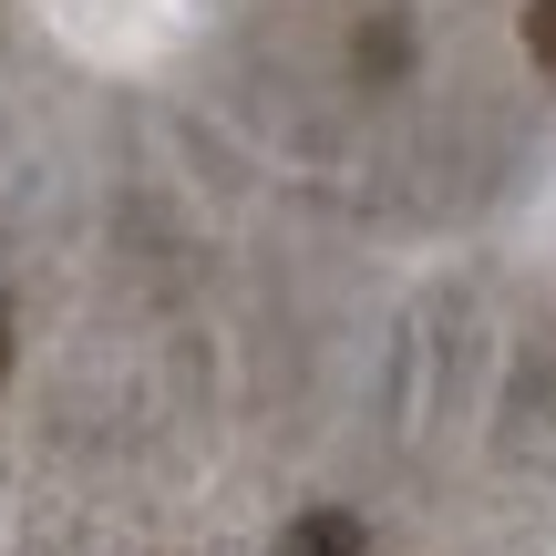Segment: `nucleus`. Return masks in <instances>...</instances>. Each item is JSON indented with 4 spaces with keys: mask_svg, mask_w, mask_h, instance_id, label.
Returning a JSON list of instances; mask_svg holds the SVG:
<instances>
[{
    "mask_svg": "<svg viewBox=\"0 0 556 556\" xmlns=\"http://www.w3.org/2000/svg\"><path fill=\"white\" fill-rule=\"evenodd\" d=\"M278 556H371V536H361V516L319 505V516H299L289 536H278Z\"/></svg>",
    "mask_w": 556,
    "mask_h": 556,
    "instance_id": "f257e3e1",
    "label": "nucleus"
},
{
    "mask_svg": "<svg viewBox=\"0 0 556 556\" xmlns=\"http://www.w3.org/2000/svg\"><path fill=\"white\" fill-rule=\"evenodd\" d=\"M526 52H536V73L556 83V0H536V11H526Z\"/></svg>",
    "mask_w": 556,
    "mask_h": 556,
    "instance_id": "f03ea898",
    "label": "nucleus"
},
{
    "mask_svg": "<svg viewBox=\"0 0 556 556\" xmlns=\"http://www.w3.org/2000/svg\"><path fill=\"white\" fill-rule=\"evenodd\" d=\"M0 361H11V319H0Z\"/></svg>",
    "mask_w": 556,
    "mask_h": 556,
    "instance_id": "7ed1b4c3",
    "label": "nucleus"
}]
</instances>
